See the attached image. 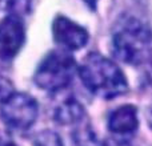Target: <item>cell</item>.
I'll return each mask as SVG.
<instances>
[{
  "instance_id": "4",
  "label": "cell",
  "mask_w": 152,
  "mask_h": 146,
  "mask_svg": "<svg viewBox=\"0 0 152 146\" xmlns=\"http://www.w3.org/2000/svg\"><path fill=\"white\" fill-rule=\"evenodd\" d=\"M37 117L39 102L27 92L11 90L0 98V120L11 132H28Z\"/></svg>"
},
{
  "instance_id": "6",
  "label": "cell",
  "mask_w": 152,
  "mask_h": 146,
  "mask_svg": "<svg viewBox=\"0 0 152 146\" xmlns=\"http://www.w3.org/2000/svg\"><path fill=\"white\" fill-rule=\"evenodd\" d=\"M27 29L23 17L5 15L0 19V61L10 63L23 49Z\"/></svg>"
},
{
  "instance_id": "16",
  "label": "cell",
  "mask_w": 152,
  "mask_h": 146,
  "mask_svg": "<svg viewBox=\"0 0 152 146\" xmlns=\"http://www.w3.org/2000/svg\"><path fill=\"white\" fill-rule=\"evenodd\" d=\"M0 89H1V84H0Z\"/></svg>"
},
{
  "instance_id": "14",
  "label": "cell",
  "mask_w": 152,
  "mask_h": 146,
  "mask_svg": "<svg viewBox=\"0 0 152 146\" xmlns=\"http://www.w3.org/2000/svg\"><path fill=\"white\" fill-rule=\"evenodd\" d=\"M84 4L88 7V9L91 11H96L97 8V4H99V0H81Z\"/></svg>"
},
{
  "instance_id": "3",
  "label": "cell",
  "mask_w": 152,
  "mask_h": 146,
  "mask_svg": "<svg viewBox=\"0 0 152 146\" xmlns=\"http://www.w3.org/2000/svg\"><path fill=\"white\" fill-rule=\"evenodd\" d=\"M76 74L77 63L72 53L53 49L40 60L32 78L39 89L56 94L66 90Z\"/></svg>"
},
{
  "instance_id": "12",
  "label": "cell",
  "mask_w": 152,
  "mask_h": 146,
  "mask_svg": "<svg viewBox=\"0 0 152 146\" xmlns=\"http://www.w3.org/2000/svg\"><path fill=\"white\" fill-rule=\"evenodd\" d=\"M103 146H135L131 142L129 138H121V137H116V138H111L107 142H103Z\"/></svg>"
},
{
  "instance_id": "7",
  "label": "cell",
  "mask_w": 152,
  "mask_h": 146,
  "mask_svg": "<svg viewBox=\"0 0 152 146\" xmlns=\"http://www.w3.org/2000/svg\"><path fill=\"white\" fill-rule=\"evenodd\" d=\"M107 128L112 134L121 138L131 137L139 128L137 109L134 105H121L108 114Z\"/></svg>"
},
{
  "instance_id": "9",
  "label": "cell",
  "mask_w": 152,
  "mask_h": 146,
  "mask_svg": "<svg viewBox=\"0 0 152 146\" xmlns=\"http://www.w3.org/2000/svg\"><path fill=\"white\" fill-rule=\"evenodd\" d=\"M71 138L74 146H103V142L99 139L91 124L87 120L74 126Z\"/></svg>"
},
{
  "instance_id": "8",
  "label": "cell",
  "mask_w": 152,
  "mask_h": 146,
  "mask_svg": "<svg viewBox=\"0 0 152 146\" xmlns=\"http://www.w3.org/2000/svg\"><path fill=\"white\" fill-rule=\"evenodd\" d=\"M52 118L58 125L76 126L77 124L87 120V116L83 105L75 97L69 96L55 105L52 112Z\"/></svg>"
},
{
  "instance_id": "11",
  "label": "cell",
  "mask_w": 152,
  "mask_h": 146,
  "mask_svg": "<svg viewBox=\"0 0 152 146\" xmlns=\"http://www.w3.org/2000/svg\"><path fill=\"white\" fill-rule=\"evenodd\" d=\"M34 146H64L63 139L56 132L51 129L42 130L34 138Z\"/></svg>"
},
{
  "instance_id": "1",
  "label": "cell",
  "mask_w": 152,
  "mask_h": 146,
  "mask_svg": "<svg viewBox=\"0 0 152 146\" xmlns=\"http://www.w3.org/2000/svg\"><path fill=\"white\" fill-rule=\"evenodd\" d=\"M112 53L131 66H143L152 60V29L134 15H124L115 23L111 33Z\"/></svg>"
},
{
  "instance_id": "10",
  "label": "cell",
  "mask_w": 152,
  "mask_h": 146,
  "mask_svg": "<svg viewBox=\"0 0 152 146\" xmlns=\"http://www.w3.org/2000/svg\"><path fill=\"white\" fill-rule=\"evenodd\" d=\"M34 0H0V12L24 17L32 9Z\"/></svg>"
},
{
  "instance_id": "5",
  "label": "cell",
  "mask_w": 152,
  "mask_h": 146,
  "mask_svg": "<svg viewBox=\"0 0 152 146\" xmlns=\"http://www.w3.org/2000/svg\"><path fill=\"white\" fill-rule=\"evenodd\" d=\"M51 33L59 49L69 53L83 49L89 41V32L86 27L66 15H56L53 17Z\"/></svg>"
},
{
  "instance_id": "2",
  "label": "cell",
  "mask_w": 152,
  "mask_h": 146,
  "mask_svg": "<svg viewBox=\"0 0 152 146\" xmlns=\"http://www.w3.org/2000/svg\"><path fill=\"white\" fill-rule=\"evenodd\" d=\"M77 76L84 88L99 98L112 100L128 92V81L123 71L99 52L88 53L77 64Z\"/></svg>"
},
{
  "instance_id": "15",
  "label": "cell",
  "mask_w": 152,
  "mask_h": 146,
  "mask_svg": "<svg viewBox=\"0 0 152 146\" xmlns=\"http://www.w3.org/2000/svg\"><path fill=\"white\" fill-rule=\"evenodd\" d=\"M0 146H18L12 139L5 138V137L0 136Z\"/></svg>"
},
{
  "instance_id": "13",
  "label": "cell",
  "mask_w": 152,
  "mask_h": 146,
  "mask_svg": "<svg viewBox=\"0 0 152 146\" xmlns=\"http://www.w3.org/2000/svg\"><path fill=\"white\" fill-rule=\"evenodd\" d=\"M145 120H147L148 126L152 129V102L147 106V110H145Z\"/></svg>"
}]
</instances>
